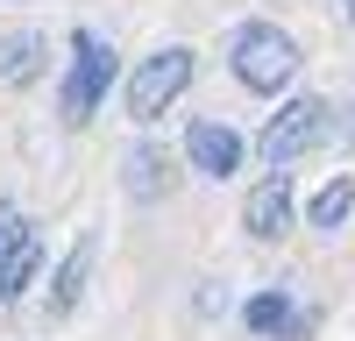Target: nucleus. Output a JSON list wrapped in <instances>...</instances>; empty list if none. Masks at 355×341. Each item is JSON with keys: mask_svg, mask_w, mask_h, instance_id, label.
Segmentation results:
<instances>
[{"mask_svg": "<svg viewBox=\"0 0 355 341\" xmlns=\"http://www.w3.org/2000/svg\"><path fill=\"white\" fill-rule=\"evenodd\" d=\"M227 71H234V85H249V93H284V85L299 78V43H291L277 21H242L227 36Z\"/></svg>", "mask_w": 355, "mask_h": 341, "instance_id": "f257e3e1", "label": "nucleus"}, {"mask_svg": "<svg viewBox=\"0 0 355 341\" xmlns=\"http://www.w3.org/2000/svg\"><path fill=\"white\" fill-rule=\"evenodd\" d=\"M114 43L107 36H93V28H78L71 36V64H64V85H57V114L78 128V121H93L100 114V100H107V85H114Z\"/></svg>", "mask_w": 355, "mask_h": 341, "instance_id": "f03ea898", "label": "nucleus"}, {"mask_svg": "<svg viewBox=\"0 0 355 341\" xmlns=\"http://www.w3.org/2000/svg\"><path fill=\"white\" fill-rule=\"evenodd\" d=\"M192 85V50L185 43H164V50H150L135 64V78H128V121H164V114L178 107V93Z\"/></svg>", "mask_w": 355, "mask_h": 341, "instance_id": "7ed1b4c3", "label": "nucleus"}, {"mask_svg": "<svg viewBox=\"0 0 355 341\" xmlns=\"http://www.w3.org/2000/svg\"><path fill=\"white\" fill-rule=\"evenodd\" d=\"M327 128H334V107L327 100H284L277 114H270V128H263V142H256V150H263V164H291V157H306V150H320V142H327Z\"/></svg>", "mask_w": 355, "mask_h": 341, "instance_id": "20e7f679", "label": "nucleus"}, {"mask_svg": "<svg viewBox=\"0 0 355 341\" xmlns=\"http://www.w3.org/2000/svg\"><path fill=\"white\" fill-rule=\"evenodd\" d=\"M185 164L199 178H234V170H242V135L220 128V121H192L185 128Z\"/></svg>", "mask_w": 355, "mask_h": 341, "instance_id": "39448f33", "label": "nucleus"}, {"mask_svg": "<svg viewBox=\"0 0 355 341\" xmlns=\"http://www.w3.org/2000/svg\"><path fill=\"white\" fill-rule=\"evenodd\" d=\"M242 227L256 242H284L291 235V185H284V170L277 178H263L249 199H242Z\"/></svg>", "mask_w": 355, "mask_h": 341, "instance_id": "423d86ee", "label": "nucleus"}, {"mask_svg": "<svg viewBox=\"0 0 355 341\" xmlns=\"http://www.w3.org/2000/svg\"><path fill=\"white\" fill-rule=\"evenodd\" d=\"M242 327L263 334V341H299V334L313 327V313H299L284 292H256V299L242 306Z\"/></svg>", "mask_w": 355, "mask_h": 341, "instance_id": "0eeeda50", "label": "nucleus"}, {"mask_svg": "<svg viewBox=\"0 0 355 341\" xmlns=\"http://www.w3.org/2000/svg\"><path fill=\"white\" fill-rule=\"evenodd\" d=\"M93 256H100V242L85 235L64 263H57V284H50V320H64V313H78V299H85V277H93Z\"/></svg>", "mask_w": 355, "mask_h": 341, "instance_id": "6e6552de", "label": "nucleus"}, {"mask_svg": "<svg viewBox=\"0 0 355 341\" xmlns=\"http://www.w3.org/2000/svg\"><path fill=\"white\" fill-rule=\"evenodd\" d=\"M348 213H355V178H327L313 192V207H306V227L334 235V227H348Z\"/></svg>", "mask_w": 355, "mask_h": 341, "instance_id": "1a4fd4ad", "label": "nucleus"}, {"mask_svg": "<svg viewBox=\"0 0 355 341\" xmlns=\"http://www.w3.org/2000/svg\"><path fill=\"white\" fill-rule=\"evenodd\" d=\"M43 28H21V36H8V43H0V78H8V85H28V78H36L43 71Z\"/></svg>", "mask_w": 355, "mask_h": 341, "instance_id": "9d476101", "label": "nucleus"}, {"mask_svg": "<svg viewBox=\"0 0 355 341\" xmlns=\"http://www.w3.org/2000/svg\"><path fill=\"white\" fill-rule=\"evenodd\" d=\"M128 192H135V199L171 192V164H164L157 150H135V157H128Z\"/></svg>", "mask_w": 355, "mask_h": 341, "instance_id": "9b49d317", "label": "nucleus"}, {"mask_svg": "<svg viewBox=\"0 0 355 341\" xmlns=\"http://www.w3.org/2000/svg\"><path fill=\"white\" fill-rule=\"evenodd\" d=\"M36 235V227L21 220V207H8V199H0V284H8V263L21 256V242Z\"/></svg>", "mask_w": 355, "mask_h": 341, "instance_id": "f8f14e48", "label": "nucleus"}, {"mask_svg": "<svg viewBox=\"0 0 355 341\" xmlns=\"http://www.w3.org/2000/svg\"><path fill=\"white\" fill-rule=\"evenodd\" d=\"M341 15H348V28H355V0H341Z\"/></svg>", "mask_w": 355, "mask_h": 341, "instance_id": "ddd939ff", "label": "nucleus"}]
</instances>
